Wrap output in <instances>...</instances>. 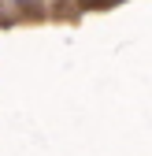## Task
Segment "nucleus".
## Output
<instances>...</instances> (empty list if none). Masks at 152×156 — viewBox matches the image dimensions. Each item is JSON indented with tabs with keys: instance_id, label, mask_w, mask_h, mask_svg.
<instances>
[{
	"instance_id": "1",
	"label": "nucleus",
	"mask_w": 152,
	"mask_h": 156,
	"mask_svg": "<svg viewBox=\"0 0 152 156\" xmlns=\"http://www.w3.org/2000/svg\"><path fill=\"white\" fill-rule=\"evenodd\" d=\"M82 4H93V0H82Z\"/></svg>"
}]
</instances>
